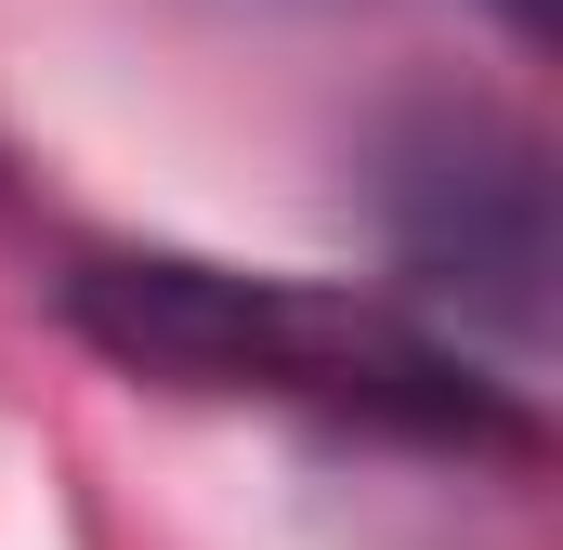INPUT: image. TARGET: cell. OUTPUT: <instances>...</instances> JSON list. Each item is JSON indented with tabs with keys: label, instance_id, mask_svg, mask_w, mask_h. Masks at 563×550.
Here are the masks:
<instances>
[{
	"label": "cell",
	"instance_id": "cell-3",
	"mask_svg": "<svg viewBox=\"0 0 563 550\" xmlns=\"http://www.w3.org/2000/svg\"><path fill=\"white\" fill-rule=\"evenodd\" d=\"M498 13H511V26H551V0H498Z\"/></svg>",
	"mask_w": 563,
	"mask_h": 550
},
{
	"label": "cell",
	"instance_id": "cell-1",
	"mask_svg": "<svg viewBox=\"0 0 563 550\" xmlns=\"http://www.w3.org/2000/svg\"><path fill=\"white\" fill-rule=\"evenodd\" d=\"M66 328L92 354H119L132 381H170V394H276L314 419H367V432H420V446H511V459L538 446V407L498 394L445 328H420L380 288H328V275L79 250Z\"/></svg>",
	"mask_w": 563,
	"mask_h": 550
},
{
	"label": "cell",
	"instance_id": "cell-2",
	"mask_svg": "<svg viewBox=\"0 0 563 550\" xmlns=\"http://www.w3.org/2000/svg\"><path fill=\"white\" fill-rule=\"evenodd\" d=\"M380 223L394 263L445 288L459 315L538 341L551 328V157L498 106H420L380 157Z\"/></svg>",
	"mask_w": 563,
	"mask_h": 550
}]
</instances>
